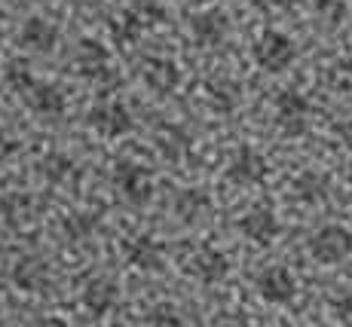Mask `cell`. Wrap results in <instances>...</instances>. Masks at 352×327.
<instances>
[{
	"label": "cell",
	"instance_id": "cell-1",
	"mask_svg": "<svg viewBox=\"0 0 352 327\" xmlns=\"http://www.w3.org/2000/svg\"><path fill=\"white\" fill-rule=\"evenodd\" d=\"M252 56H254V65L261 67V71H267V74H282V71H288V67L294 65L297 46H294V40H291L288 34L270 28V31H263L261 37L254 40Z\"/></svg>",
	"mask_w": 352,
	"mask_h": 327
},
{
	"label": "cell",
	"instance_id": "cell-2",
	"mask_svg": "<svg viewBox=\"0 0 352 327\" xmlns=\"http://www.w3.org/2000/svg\"><path fill=\"white\" fill-rule=\"evenodd\" d=\"M89 128L98 132L101 138H123L135 128V117L126 101L120 98H101L89 107Z\"/></svg>",
	"mask_w": 352,
	"mask_h": 327
},
{
	"label": "cell",
	"instance_id": "cell-3",
	"mask_svg": "<svg viewBox=\"0 0 352 327\" xmlns=\"http://www.w3.org/2000/svg\"><path fill=\"white\" fill-rule=\"evenodd\" d=\"M309 254L322 267H337L352 254V233L340 223H324L309 238Z\"/></svg>",
	"mask_w": 352,
	"mask_h": 327
},
{
	"label": "cell",
	"instance_id": "cell-4",
	"mask_svg": "<svg viewBox=\"0 0 352 327\" xmlns=\"http://www.w3.org/2000/svg\"><path fill=\"white\" fill-rule=\"evenodd\" d=\"M74 67H77L80 77L92 80V83H111V80L117 77L111 49L92 37H83L77 43V49H74Z\"/></svg>",
	"mask_w": 352,
	"mask_h": 327
},
{
	"label": "cell",
	"instance_id": "cell-5",
	"mask_svg": "<svg viewBox=\"0 0 352 327\" xmlns=\"http://www.w3.org/2000/svg\"><path fill=\"white\" fill-rule=\"evenodd\" d=\"M113 187L129 205H147L153 196V174L141 162L120 159L113 166Z\"/></svg>",
	"mask_w": 352,
	"mask_h": 327
},
{
	"label": "cell",
	"instance_id": "cell-6",
	"mask_svg": "<svg viewBox=\"0 0 352 327\" xmlns=\"http://www.w3.org/2000/svg\"><path fill=\"white\" fill-rule=\"evenodd\" d=\"M184 272L202 284H214L227 278L230 263L224 251L212 248V245H196V248H190V254L184 257Z\"/></svg>",
	"mask_w": 352,
	"mask_h": 327
},
{
	"label": "cell",
	"instance_id": "cell-7",
	"mask_svg": "<svg viewBox=\"0 0 352 327\" xmlns=\"http://www.w3.org/2000/svg\"><path fill=\"white\" fill-rule=\"evenodd\" d=\"M270 174V166L263 159V153H257L254 147H239L227 162V181L233 187H257Z\"/></svg>",
	"mask_w": 352,
	"mask_h": 327
},
{
	"label": "cell",
	"instance_id": "cell-8",
	"mask_svg": "<svg viewBox=\"0 0 352 327\" xmlns=\"http://www.w3.org/2000/svg\"><path fill=\"white\" fill-rule=\"evenodd\" d=\"M276 122L285 135H303L309 126V98L297 89H282L276 95Z\"/></svg>",
	"mask_w": 352,
	"mask_h": 327
},
{
	"label": "cell",
	"instance_id": "cell-9",
	"mask_svg": "<svg viewBox=\"0 0 352 327\" xmlns=\"http://www.w3.org/2000/svg\"><path fill=\"white\" fill-rule=\"evenodd\" d=\"M141 83L157 95H172L181 86V67L166 56H147L138 67Z\"/></svg>",
	"mask_w": 352,
	"mask_h": 327
},
{
	"label": "cell",
	"instance_id": "cell-10",
	"mask_svg": "<svg viewBox=\"0 0 352 327\" xmlns=\"http://www.w3.org/2000/svg\"><path fill=\"white\" fill-rule=\"evenodd\" d=\"M257 294H261V300H267V303L273 306H285L294 300L297 294V278L294 272L285 269V267H267L257 272Z\"/></svg>",
	"mask_w": 352,
	"mask_h": 327
},
{
	"label": "cell",
	"instance_id": "cell-11",
	"mask_svg": "<svg viewBox=\"0 0 352 327\" xmlns=\"http://www.w3.org/2000/svg\"><path fill=\"white\" fill-rule=\"evenodd\" d=\"M196 46H221L230 34V19L224 10H199L187 22Z\"/></svg>",
	"mask_w": 352,
	"mask_h": 327
},
{
	"label": "cell",
	"instance_id": "cell-12",
	"mask_svg": "<svg viewBox=\"0 0 352 327\" xmlns=\"http://www.w3.org/2000/svg\"><path fill=\"white\" fill-rule=\"evenodd\" d=\"M117 300H120V288L111 275H89L83 282V288H80V303L92 315H107L117 306Z\"/></svg>",
	"mask_w": 352,
	"mask_h": 327
},
{
	"label": "cell",
	"instance_id": "cell-13",
	"mask_svg": "<svg viewBox=\"0 0 352 327\" xmlns=\"http://www.w3.org/2000/svg\"><path fill=\"white\" fill-rule=\"evenodd\" d=\"M22 98H25V104H28L31 111L37 113V117H43V120H58L67 111L65 92L58 89L56 83H43V80H34L31 89L25 92Z\"/></svg>",
	"mask_w": 352,
	"mask_h": 327
},
{
	"label": "cell",
	"instance_id": "cell-14",
	"mask_svg": "<svg viewBox=\"0 0 352 327\" xmlns=\"http://www.w3.org/2000/svg\"><path fill=\"white\" fill-rule=\"evenodd\" d=\"M19 46L28 52H37V56H46V52L56 49L58 43V28L43 16H28L19 28Z\"/></svg>",
	"mask_w": 352,
	"mask_h": 327
},
{
	"label": "cell",
	"instance_id": "cell-15",
	"mask_svg": "<svg viewBox=\"0 0 352 327\" xmlns=\"http://www.w3.org/2000/svg\"><path fill=\"white\" fill-rule=\"evenodd\" d=\"M50 263L40 254H25L22 260H16L12 267V282H16L19 291H28V294H40V291L50 288Z\"/></svg>",
	"mask_w": 352,
	"mask_h": 327
},
{
	"label": "cell",
	"instance_id": "cell-16",
	"mask_svg": "<svg viewBox=\"0 0 352 327\" xmlns=\"http://www.w3.org/2000/svg\"><path fill=\"white\" fill-rule=\"evenodd\" d=\"M279 229H282L279 217L273 214V208H263V205L245 211L242 221H239V233L254 245H270L276 236H279Z\"/></svg>",
	"mask_w": 352,
	"mask_h": 327
},
{
	"label": "cell",
	"instance_id": "cell-17",
	"mask_svg": "<svg viewBox=\"0 0 352 327\" xmlns=\"http://www.w3.org/2000/svg\"><path fill=\"white\" fill-rule=\"evenodd\" d=\"M126 263L141 272H157L162 269V245L153 236H132L123 245Z\"/></svg>",
	"mask_w": 352,
	"mask_h": 327
},
{
	"label": "cell",
	"instance_id": "cell-18",
	"mask_svg": "<svg viewBox=\"0 0 352 327\" xmlns=\"http://www.w3.org/2000/svg\"><path fill=\"white\" fill-rule=\"evenodd\" d=\"M208 205H212V199H208L199 187H184V190H178V196H175L172 211H175L178 221L193 223V221H199V217L206 214Z\"/></svg>",
	"mask_w": 352,
	"mask_h": 327
},
{
	"label": "cell",
	"instance_id": "cell-19",
	"mask_svg": "<svg viewBox=\"0 0 352 327\" xmlns=\"http://www.w3.org/2000/svg\"><path fill=\"white\" fill-rule=\"evenodd\" d=\"M62 229H65V238H71V242L92 238V233L98 229V214L96 211H74V214H67Z\"/></svg>",
	"mask_w": 352,
	"mask_h": 327
},
{
	"label": "cell",
	"instance_id": "cell-20",
	"mask_svg": "<svg viewBox=\"0 0 352 327\" xmlns=\"http://www.w3.org/2000/svg\"><path fill=\"white\" fill-rule=\"evenodd\" d=\"M291 190H294V196L300 202H319V199H324V193H328V181H324L319 172H303L294 178Z\"/></svg>",
	"mask_w": 352,
	"mask_h": 327
},
{
	"label": "cell",
	"instance_id": "cell-21",
	"mask_svg": "<svg viewBox=\"0 0 352 327\" xmlns=\"http://www.w3.org/2000/svg\"><path fill=\"white\" fill-rule=\"evenodd\" d=\"M208 98H212V107H218V111H233L239 104V86L230 83V80H214L208 86Z\"/></svg>",
	"mask_w": 352,
	"mask_h": 327
},
{
	"label": "cell",
	"instance_id": "cell-22",
	"mask_svg": "<svg viewBox=\"0 0 352 327\" xmlns=\"http://www.w3.org/2000/svg\"><path fill=\"white\" fill-rule=\"evenodd\" d=\"M40 172H43L46 181L62 183V181H67L74 174V162L67 159L65 153H50L43 162H40Z\"/></svg>",
	"mask_w": 352,
	"mask_h": 327
},
{
	"label": "cell",
	"instance_id": "cell-23",
	"mask_svg": "<svg viewBox=\"0 0 352 327\" xmlns=\"http://www.w3.org/2000/svg\"><path fill=\"white\" fill-rule=\"evenodd\" d=\"M3 80H6V86H10L16 95H25L37 77L31 74V67L25 65V61H10V65H6V71H3Z\"/></svg>",
	"mask_w": 352,
	"mask_h": 327
},
{
	"label": "cell",
	"instance_id": "cell-24",
	"mask_svg": "<svg viewBox=\"0 0 352 327\" xmlns=\"http://www.w3.org/2000/svg\"><path fill=\"white\" fill-rule=\"evenodd\" d=\"M129 12H132L144 28L160 25L162 19H166V6H162L160 0H132V3H129Z\"/></svg>",
	"mask_w": 352,
	"mask_h": 327
},
{
	"label": "cell",
	"instance_id": "cell-25",
	"mask_svg": "<svg viewBox=\"0 0 352 327\" xmlns=\"http://www.w3.org/2000/svg\"><path fill=\"white\" fill-rule=\"evenodd\" d=\"M324 86L331 92H352V61H334V65H328Z\"/></svg>",
	"mask_w": 352,
	"mask_h": 327
},
{
	"label": "cell",
	"instance_id": "cell-26",
	"mask_svg": "<svg viewBox=\"0 0 352 327\" xmlns=\"http://www.w3.org/2000/svg\"><path fill=\"white\" fill-rule=\"evenodd\" d=\"M141 31H144V25L138 22V19L132 16V12H123V16L113 22V37H117V43L120 46H129V43H135V40L141 37Z\"/></svg>",
	"mask_w": 352,
	"mask_h": 327
},
{
	"label": "cell",
	"instance_id": "cell-27",
	"mask_svg": "<svg viewBox=\"0 0 352 327\" xmlns=\"http://www.w3.org/2000/svg\"><path fill=\"white\" fill-rule=\"evenodd\" d=\"M316 16H319L328 28H337V25L346 19V3H343V0H316Z\"/></svg>",
	"mask_w": 352,
	"mask_h": 327
},
{
	"label": "cell",
	"instance_id": "cell-28",
	"mask_svg": "<svg viewBox=\"0 0 352 327\" xmlns=\"http://www.w3.org/2000/svg\"><path fill=\"white\" fill-rule=\"evenodd\" d=\"M16 153H19V138L10 132V128L0 126V162H10Z\"/></svg>",
	"mask_w": 352,
	"mask_h": 327
},
{
	"label": "cell",
	"instance_id": "cell-29",
	"mask_svg": "<svg viewBox=\"0 0 352 327\" xmlns=\"http://www.w3.org/2000/svg\"><path fill=\"white\" fill-rule=\"evenodd\" d=\"M212 327H252V324H248V318L242 312H221V315H214Z\"/></svg>",
	"mask_w": 352,
	"mask_h": 327
},
{
	"label": "cell",
	"instance_id": "cell-30",
	"mask_svg": "<svg viewBox=\"0 0 352 327\" xmlns=\"http://www.w3.org/2000/svg\"><path fill=\"white\" fill-rule=\"evenodd\" d=\"M334 315L340 318L346 327H352V294H343L340 300L334 303Z\"/></svg>",
	"mask_w": 352,
	"mask_h": 327
},
{
	"label": "cell",
	"instance_id": "cell-31",
	"mask_svg": "<svg viewBox=\"0 0 352 327\" xmlns=\"http://www.w3.org/2000/svg\"><path fill=\"white\" fill-rule=\"evenodd\" d=\"M334 132H337V138H340V144L346 147V150H352V117H349V120H343L340 126L334 128Z\"/></svg>",
	"mask_w": 352,
	"mask_h": 327
},
{
	"label": "cell",
	"instance_id": "cell-32",
	"mask_svg": "<svg viewBox=\"0 0 352 327\" xmlns=\"http://www.w3.org/2000/svg\"><path fill=\"white\" fill-rule=\"evenodd\" d=\"M257 10H285V6L297 3V0H252Z\"/></svg>",
	"mask_w": 352,
	"mask_h": 327
},
{
	"label": "cell",
	"instance_id": "cell-33",
	"mask_svg": "<svg viewBox=\"0 0 352 327\" xmlns=\"http://www.w3.org/2000/svg\"><path fill=\"white\" fill-rule=\"evenodd\" d=\"M40 327H62V324H56V322H46V324H40Z\"/></svg>",
	"mask_w": 352,
	"mask_h": 327
},
{
	"label": "cell",
	"instance_id": "cell-34",
	"mask_svg": "<svg viewBox=\"0 0 352 327\" xmlns=\"http://www.w3.org/2000/svg\"><path fill=\"white\" fill-rule=\"evenodd\" d=\"M0 327H3V322H0Z\"/></svg>",
	"mask_w": 352,
	"mask_h": 327
}]
</instances>
